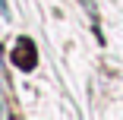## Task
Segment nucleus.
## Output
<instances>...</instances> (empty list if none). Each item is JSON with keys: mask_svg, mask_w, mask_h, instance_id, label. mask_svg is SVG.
I'll use <instances>...</instances> for the list:
<instances>
[{"mask_svg": "<svg viewBox=\"0 0 123 120\" xmlns=\"http://www.w3.org/2000/svg\"><path fill=\"white\" fill-rule=\"evenodd\" d=\"M13 63L22 66V69H32V66H35V47H32V41L22 38V41L16 44V51H13Z\"/></svg>", "mask_w": 123, "mask_h": 120, "instance_id": "obj_1", "label": "nucleus"}]
</instances>
